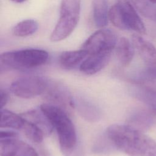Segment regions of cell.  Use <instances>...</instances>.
<instances>
[{"label": "cell", "instance_id": "1", "mask_svg": "<svg viewBox=\"0 0 156 156\" xmlns=\"http://www.w3.org/2000/svg\"><path fill=\"white\" fill-rule=\"evenodd\" d=\"M107 133L113 144L129 156H156V142L142 131L129 125L113 124Z\"/></svg>", "mask_w": 156, "mask_h": 156}, {"label": "cell", "instance_id": "2", "mask_svg": "<svg viewBox=\"0 0 156 156\" xmlns=\"http://www.w3.org/2000/svg\"><path fill=\"white\" fill-rule=\"evenodd\" d=\"M40 110L55 130L61 147L66 151L74 149L77 143L76 132L66 111L51 104L41 105Z\"/></svg>", "mask_w": 156, "mask_h": 156}, {"label": "cell", "instance_id": "3", "mask_svg": "<svg viewBox=\"0 0 156 156\" xmlns=\"http://www.w3.org/2000/svg\"><path fill=\"white\" fill-rule=\"evenodd\" d=\"M48 53L43 49H25L8 51L0 56L1 65L13 69H30L44 64Z\"/></svg>", "mask_w": 156, "mask_h": 156}, {"label": "cell", "instance_id": "4", "mask_svg": "<svg viewBox=\"0 0 156 156\" xmlns=\"http://www.w3.org/2000/svg\"><path fill=\"white\" fill-rule=\"evenodd\" d=\"M80 12V0H62L60 18L51 34V38L60 41L69 37L76 27Z\"/></svg>", "mask_w": 156, "mask_h": 156}, {"label": "cell", "instance_id": "5", "mask_svg": "<svg viewBox=\"0 0 156 156\" xmlns=\"http://www.w3.org/2000/svg\"><path fill=\"white\" fill-rule=\"evenodd\" d=\"M115 34L110 29H99L91 34L82 44L88 55L112 54L117 43Z\"/></svg>", "mask_w": 156, "mask_h": 156}, {"label": "cell", "instance_id": "6", "mask_svg": "<svg viewBox=\"0 0 156 156\" xmlns=\"http://www.w3.org/2000/svg\"><path fill=\"white\" fill-rule=\"evenodd\" d=\"M48 83V81L42 77L26 76L14 81L11 84L10 90L19 98L29 99L43 94Z\"/></svg>", "mask_w": 156, "mask_h": 156}, {"label": "cell", "instance_id": "7", "mask_svg": "<svg viewBox=\"0 0 156 156\" xmlns=\"http://www.w3.org/2000/svg\"><path fill=\"white\" fill-rule=\"evenodd\" d=\"M43 94L44 98L51 102L50 104L58 106L63 109L75 107L74 100L69 91L58 83L48 82Z\"/></svg>", "mask_w": 156, "mask_h": 156}, {"label": "cell", "instance_id": "8", "mask_svg": "<svg viewBox=\"0 0 156 156\" xmlns=\"http://www.w3.org/2000/svg\"><path fill=\"white\" fill-rule=\"evenodd\" d=\"M116 3L119 8L127 30L131 29L138 34H145L146 33L145 26L130 1L129 0H117Z\"/></svg>", "mask_w": 156, "mask_h": 156}, {"label": "cell", "instance_id": "9", "mask_svg": "<svg viewBox=\"0 0 156 156\" xmlns=\"http://www.w3.org/2000/svg\"><path fill=\"white\" fill-rule=\"evenodd\" d=\"M1 156H38L29 144L16 138L0 139Z\"/></svg>", "mask_w": 156, "mask_h": 156}, {"label": "cell", "instance_id": "10", "mask_svg": "<svg viewBox=\"0 0 156 156\" xmlns=\"http://www.w3.org/2000/svg\"><path fill=\"white\" fill-rule=\"evenodd\" d=\"M134 94L137 98L152 106H156V83L152 80L135 79Z\"/></svg>", "mask_w": 156, "mask_h": 156}, {"label": "cell", "instance_id": "11", "mask_svg": "<svg viewBox=\"0 0 156 156\" xmlns=\"http://www.w3.org/2000/svg\"><path fill=\"white\" fill-rule=\"evenodd\" d=\"M132 43L147 66L156 64V48L151 43L136 34L132 35Z\"/></svg>", "mask_w": 156, "mask_h": 156}, {"label": "cell", "instance_id": "12", "mask_svg": "<svg viewBox=\"0 0 156 156\" xmlns=\"http://www.w3.org/2000/svg\"><path fill=\"white\" fill-rule=\"evenodd\" d=\"M111 54H90L80 65V70L87 75H93L104 68L110 60Z\"/></svg>", "mask_w": 156, "mask_h": 156}, {"label": "cell", "instance_id": "13", "mask_svg": "<svg viewBox=\"0 0 156 156\" xmlns=\"http://www.w3.org/2000/svg\"><path fill=\"white\" fill-rule=\"evenodd\" d=\"M87 56V52L81 48L79 50L67 51L62 52L58 60L60 65L63 68L71 69L80 65Z\"/></svg>", "mask_w": 156, "mask_h": 156}, {"label": "cell", "instance_id": "14", "mask_svg": "<svg viewBox=\"0 0 156 156\" xmlns=\"http://www.w3.org/2000/svg\"><path fill=\"white\" fill-rule=\"evenodd\" d=\"M115 48L119 62L123 66H127L134 55V46L132 43H131L127 38L121 37L117 41Z\"/></svg>", "mask_w": 156, "mask_h": 156}, {"label": "cell", "instance_id": "15", "mask_svg": "<svg viewBox=\"0 0 156 156\" xmlns=\"http://www.w3.org/2000/svg\"><path fill=\"white\" fill-rule=\"evenodd\" d=\"M108 13L107 0H93V16L97 27L102 29L107 25Z\"/></svg>", "mask_w": 156, "mask_h": 156}, {"label": "cell", "instance_id": "16", "mask_svg": "<svg viewBox=\"0 0 156 156\" xmlns=\"http://www.w3.org/2000/svg\"><path fill=\"white\" fill-rule=\"evenodd\" d=\"M154 117L151 112L145 110H138L133 112L128 119L129 126L141 131L149 128L154 123Z\"/></svg>", "mask_w": 156, "mask_h": 156}, {"label": "cell", "instance_id": "17", "mask_svg": "<svg viewBox=\"0 0 156 156\" xmlns=\"http://www.w3.org/2000/svg\"><path fill=\"white\" fill-rule=\"evenodd\" d=\"M25 122V118L6 109H1V128H10L21 130Z\"/></svg>", "mask_w": 156, "mask_h": 156}, {"label": "cell", "instance_id": "18", "mask_svg": "<svg viewBox=\"0 0 156 156\" xmlns=\"http://www.w3.org/2000/svg\"><path fill=\"white\" fill-rule=\"evenodd\" d=\"M38 23L32 19L23 20L18 23L13 28V34L18 37H25L30 36L38 30Z\"/></svg>", "mask_w": 156, "mask_h": 156}, {"label": "cell", "instance_id": "19", "mask_svg": "<svg viewBox=\"0 0 156 156\" xmlns=\"http://www.w3.org/2000/svg\"><path fill=\"white\" fill-rule=\"evenodd\" d=\"M24 116L29 118V120L39 126L43 130L44 133L49 134L53 129L52 125L41 110H40V112L36 110L27 112L24 114Z\"/></svg>", "mask_w": 156, "mask_h": 156}, {"label": "cell", "instance_id": "20", "mask_svg": "<svg viewBox=\"0 0 156 156\" xmlns=\"http://www.w3.org/2000/svg\"><path fill=\"white\" fill-rule=\"evenodd\" d=\"M21 130L33 142L40 143L43 141L44 134L43 130L34 122L27 119H25L24 124Z\"/></svg>", "mask_w": 156, "mask_h": 156}, {"label": "cell", "instance_id": "21", "mask_svg": "<svg viewBox=\"0 0 156 156\" xmlns=\"http://www.w3.org/2000/svg\"><path fill=\"white\" fill-rule=\"evenodd\" d=\"M133 7L143 16L154 20L156 15V5L149 0H129Z\"/></svg>", "mask_w": 156, "mask_h": 156}, {"label": "cell", "instance_id": "22", "mask_svg": "<svg viewBox=\"0 0 156 156\" xmlns=\"http://www.w3.org/2000/svg\"><path fill=\"white\" fill-rule=\"evenodd\" d=\"M74 106L77 107L80 113L83 118L90 121H96L99 118V112L98 108L88 102L74 101Z\"/></svg>", "mask_w": 156, "mask_h": 156}, {"label": "cell", "instance_id": "23", "mask_svg": "<svg viewBox=\"0 0 156 156\" xmlns=\"http://www.w3.org/2000/svg\"><path fill=\"white\" fill-rule=\"evenodd\" d=\"M108 19L112 24L121 30H127L124 23L119 8L116 3L113 5L109 9Z\"/></svg>", "mask_w": 156, "mask_h": 156}, {"label": "cell", "instance_id": "24", "mask_svg": "<svg viewBox=\"0 0 156 156\" xmlns=\"http://www.w3.org/2000/svg\"><path fill=\"white\" fill-rule=\"evenodd\" d=\"M136 79L156 80V64L152 66H147L140 74V76Z\"/></svg>", "mask_w": 156, "mask_h": 156}, {"label": "cell", "instance_id": "25", "mask_svg": "<svg viewBox=\"0 0 156 156\" xmlns=\"http://www.w3.org/2000/svg\"><path fill=\"white\" fill-rule=\"evenodd\" d=\"M18 133L12 130H1L0 133V139L16 138Z\"/></svg>", "mask_w": 156, "mask_h": 156}, {"label": "cell", "instance_id": "26", "mask_svg": "<svg viewBox=\"0 0 156 156\" xmlns=\"http://www.w3.org/2000/svg\"><path fill=\"white\" fill-rule=\"evenodd\" d=\"M8 94L6 91H4L3 90L1 89L0 90V106L1 109L3 108V107L6 105L8 101Z\"/></svg>", "mask_w": 156, "mask_h": 156}, {"label": "cell", "instance_id": "27", "mask_svg": "<svg viewBox=\"0 0 156 156\" xmlns=\"http://www.w3.org/2000/svg\"><path fill=\"white\" fill-rule=\"evenodd\" d=\"M11 1H13V2H16V3H21V2H24V1H26V0H11Z\"/></svg>", "mask_w": 156, "mask_h": 156}, {"label": "cell", "instance_id": "28", "mask_svg": "<svg viewBox=\"0 0 156 156\" xmlns=\"http://www.w3.org/2000/svg\"><path fill=\"white\" fill-rule=\"evenodd\" d=\"M151 2L154 3V4H156V0H149Z\"/></svg>", "mask_w": 156, "mask_h": 156}, {"label": "cell", "instance_id": "29", "mask_svg": "<svg viewBox=\"0 0 156 156\" xmlns=\"http://www.w3.org/2000/svg\"><path fill=\"white\" fill-rule=\"evenodd\" d=\"M154 110H153V112H154V113H155L156 114V107H155L154 109H153Z\"/></svg>", "mask_w": 156, "mask_h": 156}, {"label": "cell", "instance_id": "30", "mask_svg": "<svg viewBox=\"0 0 156 156\" xmlns=\"http://www.w3.org/2000/svg\"><path fill=\"white\" fill-rule=\"evenodd\" d=\"M155 21H156V15H155Z\"/></svg>", "mask_w": 156, "mask_h": 156}]
</instances>
